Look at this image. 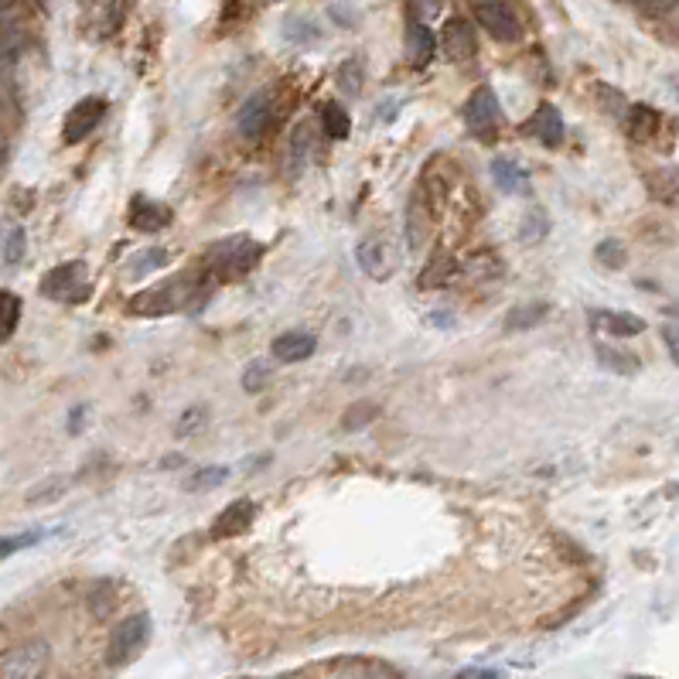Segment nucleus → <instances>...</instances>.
I'll return each instance as SVG.
<instances>
[{"instance_id":"1","label":"nucleus","mask_w":679,"mask_h":679,"mask_svg":"<svg viewBox=\"0 0 679 679\" xmlns=\"http://www.w3.org/2000/svg\"><path fill=\"white\" fill-rule=\"evenodd\" d=\"M209 297V287L195 277V273H178L171 280H161V284L147 287L130 297V311L144 314V318H161V314H178L188 308H198V304Z\"/></svg>"},{"instance_id":"2","label":"nucleus","mask_w":679,"mask_h":679,"mask_svg":"<svg viewBox=\"0 0 679 679\" xmlns=\"http://www.w3.org/2000/svg\"><path fill=\"white\" fill-rule=\"evenodd\" d=\"M263 260V243L253 236H226L222 243H215L209 250V273L219 280H239L246 277L256 263Z\"/></svg>"},{"instance_id":"3","label":"nucleus","mask_w":679,"mask_h":679,"mask_svg":"<svg viewBox=\"0 0 679 679\" xmlns=\"http://www.w3.org/2000/svg\"><path fill=\"white\" fill-rule=\"evenodd\" d=\"M151 632H154V625H151V615H130V618H123L117 628H113V635H110V649H106V662L110 666H130L140 652L147 649V642H151Z\"/></svg>"},{"instance_id":"4","label":"nucleus","mask_w":679,"mask_h":679,"mask_svg":"<svg viewBox=\"0 0 679 679\" xmlns=\"http://www.w3.org/2000/svg\"><path fill=\"white\" fill-rule=\"evenodd\" d=\"M41 297L59 304H82L89 297V267L82 260H69L41 277Z\"/></svg>"},{"instance_id":"5","label":"nucleus","mask_w":679,"mask_h":679,"mask_svg":"<svg viewBox=\"0 0 679 679\" xmlns=\"http://www.w3.org/2000/svg\"><path fill=\"white\" fill-rule=\"evenodd\" d=\"M48 659H52V649H48V642H41V639L11 645V649L0 652V676L4 679L41 676L48 669Z\"/></svg>"},{"instance_id":"6","label":"nucleus","mask_w":679,"mask_h":679,"mask_svg":"<svg viewBox=\"0 0 679 679\" xmlns=\"http://www.w3.org/2000/svg\"><path fill=\"white\" fill-rule=\"evenodd\" d=\"M471 11H475V21L482 24L495 41L512 45V41L523 38V24H519L509 0H471Z\"/></svg>"},{"instance_id":"7","label":"nucleus","mask_w":679,"mask_h":679,"mask_svg":"<svg viewBox=\"0 0 679 679\" xmlns=\"http://www.w3.org/2000/svg\"><path fill=\"white\" fill-rule=\"evenodd\" d=\"M499 120H502V110H499V99L488 86H478L475 93H471L468 106H465V123L468 130L475 134L478 140H495L499 134Z\"/></svg>"},{"instance_id":"8","label":"nucleus","mask_w":679,"mask_h":679,"mask_svg":"<svg viewBox=\"0 0 679 679\" xmlns=\"http://www.w3.org/2000/svg\"><path fill=\"white\" fill-rule=\"evenodd\" d=\"M355 260H359V267L369 273L372 280H389L400 267V253H396L393 239L389 236H366L359 243V250H355Z\"/></svg>"},{"instance_id":"9","label":"nucleus","mask_w":679,"mask_h":679,"mask_svg":"<svg viewBox=\"0 0 679 679\" xmlns=\"http://www.w3.org/2000/svg\"><path fill=\"white\" fill-rule=\"evenodd\" d=\"M103 113H106V99H99V96L79 99V103L69 110V117H65V127H62L65 144H79V140H86L99 127Z\"/></svg>"},{"instance_id":"10","label":"nucleus","mask_w":679,"mask_h":679,"mask_svg":"<svg viewBox=\"0 0 679 679\" xmlns=\"http://www.w3.org/2000/svg\"><path fill=\"white\" fill-rule=\"evenodd\" d=\"M256 519V505L250 499H236L229 502L226 509L215 516V526H212V540H233V536H243L250 533Z\"/></svg>"},{"instance_id":"11","label":"nucleus","mask_w":679,"mask_h":679,"mask_svg":"<svg viewBox=\"0 0 679 679\" xmlns=\"http://www.w3.org/2000/svg\"><path fill=\"white\" fill-rule=\"evenodd\" d=\"M273 123V106H270V96L267 93H256L243 103V110H239V120H236V130L243 140H256L263 137L270 130Z\"/></svg>"},{"instance_id":"12","label":"nucleus","mask_w":679,"mask_h":679,"mask_svg":"<svg viewBox=\"0 0 679 679\" xmlns=\"http://www.w3.org/2000/svg\"><path fill=\"white\" fill-rule=\"evenodd\" d=\"M441 48L447 55V62H468L475 55V28L465 18H451L441 28Z\"/></svg>"},{"instance_id":"13","label":"nucleus","mask_w":679,"mask_h":679,"mask_svg":"<svg viewBox=\"0 0 679 679\" xmlns=\"http://www.w3.org/2000/svg\"><path fill=\"white\" fill-rule=\"evenodd\" d=\"M171 219H175V212L164 202H154V198H144V195H137L134 202H130V226H134L137 233H161V229L171 226Z\"/></svg>"},{"instance_id":"14","label":"nucleus","mask_w":679,"mask_h":679,"mask_svg":"<svg viewBox=\"0 0 679 679\" xmlns=\"http://www.w3.org/2000/svg\"><path fill=\"white\" fill-rule=\"evenodd\" d=\"M526 134L536 137L543 147H560L563 144V134H567V127H563V117L557 106L543 103L540 110L533 113V120L526 123Z\"/></svg>"},{"instance_id":"15","label":"nucleus","mask_w":679,"mask_h":679,"mask_svg":"<svg viewBox=\"0 0 679 679\" xmlns=\"http://www.w3.org/2000/svg\"><path fill=\"white\" fill-rule=\"evenodd\" d=\"M314 349H318V338H314L311 331H284V335H277L270 345L277 362H304L311 359Z\"/></svg>"},{"instance_id":"16","label":"nucleus","mask_w":679,"mask_h":679,"mask_svg":"<svg viewBox=\"0 0 679 679\" xmlns=\"http://www.w3.org/2000/svg\"><path fill=\"white\" fill-rule=\"evenodd\" d=\"M591 325L615 338H635L645 331V318L632 311H591Z\"/></svg>"},{"instance_id":"17","label":"nucleus","mask_w":679,"mask_h":679,"mask_svg":"<svg viewBox=\"0 0 679 679\" xmlns=\"http://www.w3.org/2000/svg\"><path fill=\"white\" fill-rule=\"evenodd\" d=\"M550 318V304L546 301H529V304H516L509 314H505V331L516 335V331H533L536 325Z\"/></svg>"},{"instance_id":"18","label":"nucleus","mask_w":679,"mask_h":679,"mask_svg":"<svg viewBox=\"0 0 679 679\" xmlns=\"http://www.w3.org/2000/svg\"><path fill=\"white\" fill-rule=\"evenodd\" d=\"M434 48H437L434 31H430L427 24L413 21L410 31H407V59L417 65V69H424V65L434 59Z\"/></svg>"},{"instance_id":"19","label":"nucleus","mask_w":679,"mask_h":679,"mask_svg":"<svg viewBox=\"0 0 679 679\" xmlns=\"http://www.w3.org/2000/svg\"><path fill=\"white\" fill-rule=\"evenodd\" d=\"M328 673L335 676H400L389 662L379 659H342L335 666H328Z\"/></svg>"},{"instance_id":"20","label":"nucleus","mask_w":679,"mask_h":679,"mask_svg":"<svg viewBox=\"0 0 679 679\" xmlns=\"http://www.w3.org/2000/svg\"><path fill=\"white\" fill-rule=\"evenodd\" d=\"M659 123L662 117L652 106H645V103H632V110H628V130H632V137L635 140H652L656 137V130H659Z\"/></svg>"},{"instance_id":"21","label":"nucleus","mask_w":679,"mask_h":679,"mask_svg":"<svg viewBox=\"0 0 679 679\" xmlns=\"http://www.w3.org/2000/svg\"><path fill=\"white\" fill-rule=\"evenodd\" d=\"M492 178H495V185L502 188V192H523L526 188V171L519 168L512 157H495L492 161Z\"/></svg>"},{"instance_id":"22","label":"nucleus","mask_w":679,"mask_h":679,"mask_svg":"<svg viewBox=\"0 0 679 679\" xmlns=\"http://www.w3.org/2000/svg\"><path fill=\"white\" fill-rule=\"evenodd\" d=\"M168 260H171L168 250H161V246H151V250H140L137 256H130L127 267H123V273H127L130 280H137V277H147V273L161 270Z\"/></svg>"},{"instance_id":"23","label":"nucleus","mask_w":679,"mask_h":679,"mask_svg":"<svg viewBox=\"0 0 679 679\" xmlns=\"http://www.w3.org/2000/svg\"><path fill=\"white\" fill-rule=\"evenodd\" d=\"M594 355H598V362L604 369L618 372V376H635V372H639V359H635V355L611 349V345H604V342L594 345Z\"/></svg>"},{"instance_id":"24","label":"nucleus","mask_w":679,"mask_h":679,"mask_svg":"<svg viewBox=\"0 0 679 679\" xmlns=\"http://www.w3.org/2000/svg\"><path fill=\"white\" fill-rule=\"evenodd\" d=\"M233 471L222 468V465H209V468H195V475L185 478V492H209V488H219L222 482H229Z\"/></svg>"},{"instance_id":"25","label":"nucleus","mask_w":679,"mask_h":679,"mask_svg":"<svg viewBox=\"0 0 679 679\" xmlns=\"http://www.w3.org/2000/svg\"><path fill=\"white\" fill-rule=\"evenodd\" d=\"M18 321H21V297L14 291H0V342H7V338L14 335Z\"/></svg>"},{"instance_id":"26","label":"nucleus","mask_w":679,"mask_h":679,"mask_svg":"<svg viewBox=\"0 0 679 679\" xmlns=\"http://www.w3.org/2000/svg\"><path fill=\"white\" fill-rule=\"evenodd\" d=\"M458 273V267H454V260L451 256H434L430 260V267L420 273V287H441V284H451V277Z\"/></svg>"},{"instance_id":"27","label":"nucleus","mask_w":679,"mask_h":679,"mask_svg":"<svg viewBox=\"0 0 679 679\" xmlns=\"http://www.w3.org/2000/svg\"><path fill=\"white\" fill-rule=\"evenodd\" d=\"M321 123H325V134L331 140H345V137H349V130H352L349 113H345L338 103H328L325 110H321Z\"/></svg>"},{"instance_id":"28","label":"nucleus","mask_w":679,"mask_h":679,"mask_svg":"<svg viewBox=\"0 0 679 679\" xmlns=\"http://www.w3.org/2000/svg\"><path fill=\"white\" fill-rule=\"evenodd\" d=\"M270 379H273V362L270 359H253L243 372V389L246 393H260V389L270 386Z\"/></svg>"},{"instance_id":"29","label":"nucleus","mask_w":679,"mask_h":679,"mask_svg":"<svg viewBox=\"0 0 679 679\" xmlns=\"http://www.w3.org/2000/svg\"><path fill=\"white\" fill-rule=\"evenodd\" d=\"M45 529H28V533H18V536H4L0 540V560L4 557H14V553H21V550H31L35 543L45 540Z\"/></svg>"},{"instance_id":"30","label":"nucleus","mask_w":679,"mask_h":679,"mask_svg":"<svg viewBox=\"0 0 679 679\" xmlns=\"http://www.w3.org/2000/svg\"><path fill=\"white\" fill-rule=\"evenodd\" d=\"M376 413H379V407H376V403H369V400L352 403V407L345 410V417H342V427L345 430H362V427H369L372 420H376Z\"/></svg>"},{"instance_id":"31","label":"nucleus","mask_w":679,"mask_h":679,"mask_svg":"<svg viewBox=\"0 0 679 679\" xmlns=\"http://www.w3.org/2000/svg\"><path fill=\"white\" fill-rule=\"evenodd\" d=\"M362 82H366V69H362V59H345L338 65V86L345 93H359Z\"/></svg>"},{"instance_id":"32","label":"nucleus","mask_w":679,"mask_h":679,"mask_svg":"<svg viewBox=\"0 0 679 679\" xmlns=\"http://www.w3.org/2000/svg\"><path fill=\"white\" fill-rule=\"evenodd\" d=\"M205 424H209V410H205V407H188L185 413H181L175 434H178V437L198 434V430H205Z\"/></svg>"},{"instance_id":"33","label":"nucleus","mask_w":679,"mask_h":679,"mask_svg":"<svg viewBox=\"0 0 679 679\" xmlns=\"http://www.w3.org/2000/svg\"><path fill=\"white\" fill-rule=\"evenodd\" d=\"M550 233V222H546V215L540 209H533L526 215L523 229H519V236H523V243H540V239Z\"/></svg>"},{"instance_id":"34","label":"nucleus","mask_w":679,"mask_h":679,"mask_svg":"<svg viewBox=\"0 0 679 679\" xmlns=\"http://www.w3.org/2000/svg\"><path fill=\"white\" fill-rule=\"evenodd\" d=\"M598 260L604 263V267L621 270V267H625V260H628L625 243H621V239H604V243L598 246Z\"/></svg>"},{"instance_id":"35","label":"nucleus","mask_w":679,"mask_h":679,"mask_svg":"<svg viewBox=\"0 0 679 679\" xmlns=\"http://www.w3.org/2000/svg\"><path fill=\"white\" fill-rule=\"evenodd\" d=\"M24 243H28V236H24V229H11V236H7V246H4V263L7 267H18L24 260Z\"/></svg>"},{"instance_id":"36","label":"nucleus","mask_w":679,"mask_h":679,"mask_svg":"<svg viewBox=\"0 0 679 679\" xmlns=\"http://www.w3.org/2000/svg\"><path fill=\"white\" fill-rule=\"evenodd\" d=\"M65 488V482H59V478H52V482H45V485H38L35 492L28 495V505H41V502H52L55 495H59Z\"/></svg>"},{"instance_id":"37","label":"nucleus","mask_w":679,"mask_h":679,"mask_svg":"<svg viewBox=\"0 0 679 679\" xmlns=\"http://www.w3.org/2000/svg\"><path fill=\"white\" fill-rule=\"evenodd\" d=\"M308 147H311V127L304 123V127L294 130V168H301V157L308 154Z\"/></svg>"},{"instance_id":"38","label":"nucleus","mask_w":679,"mask_h":679,"mask_svg":"<svg viewBox=\"0 0 679 679\" xmlns=\"http://www.w3.org/2000/svg\"><path fill=\"white\" fill-rule=\"evenodd\" d=\"M639 4L645 7V11H652V14H666V11H673V7H676V0H639Z\"/></svg>"},{"instance_id":"39","label":"nucleus","mask_w":679,"mask_h":679,"mask_svg":"<svg viewBox=\"0 0 679 679\" xmlns=\"http://www.w3.org/2000/svg\"><path fill=\"white\" fill-rule=\"evenodd\" d=\"M458 676L461 679H495V676H502V673H499V669H475V666H471V669H461Z\"/></svg>"},{"instance_id":"40","label":"nucleus","mask_w":679,"mask_h":679,"mask_svg":"<svg viewBox=\"0 0 679 679\" xmlns=\"http://www.w3.org/2000/svg\"><path fill=\"white\" fill-rule=\"evenodd\" d=\"M662 338H666L669 359H673V362H679V349H676V328H673V325H666V328H662Z\"/></svg>"},{"instance_id":"41","label":"nucleus","mask_w":679,"mask_h":679,"mask_svg":"<svg viewBox=\"0 0 679 679\" xmlns=\"http://www.w3.org/2000/svg\"><path fill=\"white\" fill-rule=\"evenodd\" d=\"M82 413H86V407H76V410H72V420H69V434H79Z\"/></svg>"},{"instance_id":"42","label":"nucleus","mask_w":679,"mask_h":679,"mask_svg":"<svg viewBox=\"0 0 679 679\" xmlns=\"http://www.w3.org/2000/svg\"><path fill=\"white\" fill-rule=\"evenodd\" d=\"M396 99H389V103H383V106H379V120H393L396 117Z\"/></svg>"}]
</instances>
